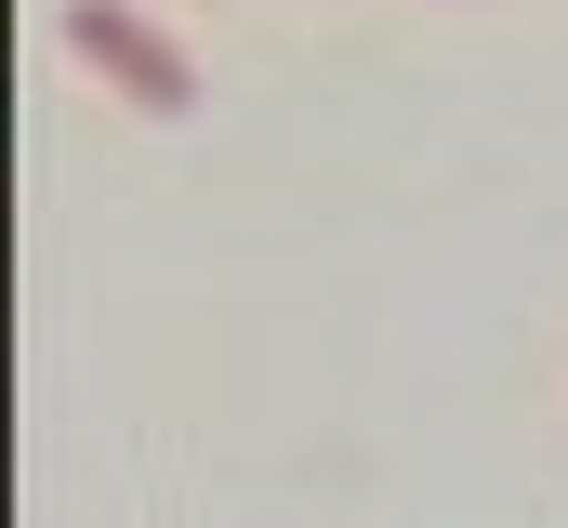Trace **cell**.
Here are the masks:
<instances>
[{
  "mask_svg": "<svg viewBox=\"0 0 568 528\" xmlns=\"http://www.w3.org/2000/svg\"><path fill=\"white\" fill-rule=\"evenodd\" d=\"M67 40H80V53H93L120 93H133L145 120H185V106H199V67H185L159 27H145L133 0H67Z\"/></svg>",
  "mask_w": 568,
  "mask_h": 528,
  "instance_id": "6da1fadb",
  "label": "cell"
}]
</instances>
